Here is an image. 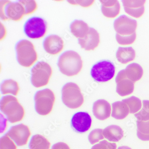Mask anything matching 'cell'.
Wrapping results in <instances>:
<instances>
[{
    "label": "cell",
    "mask_w": 149,
    "mask_h": 149,
    "mask_svg": "<svg viewBox=\"0 0 149 149\" xmlns=\"http://www.w3.org/2000/svg\"><path fill=\"white\" fill-rule=\"evenodd\" d=\"M1 90L2 94H11L17 96L19 91V87L16 81L12 79H7L1 83Z\"/></svg>",
    "instance_id": "obj_24"
},
{
    "label": "cell",
    "mask_w": 149,
    "mask_h": 149,
    "mask_svg": "<svg viewBox=\"0 0 149 149\" xmlns=\"http://www.w3.org/2000/svg\"><path fill=\"white\" fill-rule=\"evenodd\" d=\"M52 73V68L48 63L44 61L39 62L31 70L32 84L35 88H40L47 85Z\"/></svg>",
    "instance_id": "obj_6"
},
{
    "label": "cell",
    "mask_w": 149,
    "mask_h": 149,
    "mask_svg": "<svg viewBox=\"0 0 149 149\" xmlns=\"http://www.w3.org/2000/svg\"><path fill=\"white\" fill-rule=\"evenodd\" d=\"M117 144L115 143H110L107 141L103 140L93 146L91 149H117Z\"/></svg>",
    "instance_id": "obj_33"
},
{
    "label": "cell",
    "mask_w": 149,
    "mask_h": 149,
    "mask_svg": "<svg viewBox=\"0 0 149 149\" xmlns=\"http://www.w3.org/2000/svg\"><path fill=\"white\" fill-rule=\"evenodd\" d=\"M125 12L135 18H139L145 12L144 5L145 1H122Z\"/></svg>",
    "instance_id": "obj_16"
},
{
    "label": "cell",
    "mask_w": 149,
    "mask_h": 149,
    "mask_svg": "<svg viewBox=\"0 0 149 149\" xmlns=\"http://www.w3.org/2000/svg\"><path fill=\"white\" fill-rule=\"evenodd\" d=\"M137 22L125 15H122L115 20L114 28L117 33L121 36H130L136 33Z\"/></svg>",
    "instance_id": "obj_10"
},
{
    "label": "cell",
    "mask_w": 149,
    "mask_h": 149,
    "mask_svg": "<svg viewBox=\"0 0 149 149\" xmlns=\"http://www.w3.org/2000/svg\"><path fill=\"white\" fill-rule=\"evenodd\" d=\"M13 142L6 134L0 139V149H17L16 146Z\"/></svg>",
    "instance_id": "obj_32"
},
{
    "label": "cell",
    "mask_w": 149,
    "mask_h": 149,
    "mask_svg": "<svg viewBox=\"0 0 149 149\" xmlns=\"http://www.w3.org/2000/svg\"><path fill=\"white\" fill-rule=\"evenodd\" d=\"M117 83L116 91L122 97L128 96L133 93L134 89V83L127 78L124 69L119 72L116 78Z\"/></svg>",
    "instance_id": "obj_13"
},
{
    "label": "cell",
    "mask_w": 149,
    "mask_h": 149,
    "mask_svg": "<svg viewBox=\"0 0 149 149\" xmlns=\"http://www.w3.org/2000/svg\"><path fill=\"white\" fill-rule=\"evenodd\" d=\"M112 112L111 116L117 120L125 118L129 113L128 106L122 101H118L112 104Z\"/></svg>",
    "instance_id": "obj_19"
},
{
    "label": "cell",
    "mask_w": 149,
    "mask_h": 149,
    "mask_svg": "<svg viewBox=\"0 0 149 149\" xmlns=\"http://www.w3.org/2000/svg\"><path fill=\"white\" fill-rule=\"evenodd\" d=\"M25 14L24 7L19 1H1V18L3 21H18Z\"/></svg>",
    "instance_id": "obj_8"
},
{
    "label": "cell",
    "mask_w": 149,
    "mask_h": 149,
    "mask_svg": "<svg viewBox=\"0 0 149 149\" xmlns=\"http://www.w3.org/2000/svg\"><path fill=\"white\" fill-rule=\"evenodd\" d=\"M103 134L105 139L112 142H118L124 136L123 130L119 126L115 125L105 128Z\"/></svg>",
    "instance_id": "obj_18"
},
{
    "label": "cell",
    "mask_w": 149,
    "mask_h": 149,
    "mask_svg": "<svg viewBox=\"0 0 149 149\" xmlns=\"http://www.w3.org/2000/svg\"><path fill=\"white\" fill-rule=\"evenodd\" d=\"M18 1L24 7L25 15L32 14L37 9V5L34 1L23 0L19 1Z\"/></svg>",
    "instance_id": "obj_31"
},
{
    "label": "cell",
    "mask_w": 149,
    "mask_h": 149,
    "mask_svg": "<svg viewBox=\"0 0 149 149\" xmlns=\"http://www.w3.org/2000/svg\"><path fill=\"white\" fill-rule=\"evenodd\" d=\"M91 123V118L86 112L76 113L73 115L71 120V125L73 129L79 133H85L88 131Z\"/></svg>",
    "instance_id": "obj_12"
},
{
    "label": "cell",
    "mask_w": 149,
    "mask_h": 149,
    "mask_svg": "<svg viewBox=\"0 0 149 149\" xmlns=\"http://www.w3.org/2000/svg\"><path fill=\"white\" fill-rule=\"evenodd\" d=\"M122 101L128 106L130 113H138L141 108V101L138 98L132 97L128 98L123 100Z\"/></svg>",
    "instance_id": "obj_26"
},
{
    "label": "cell",
    "mask_w": 149,
    "mask_h": 149,
    "mask_svg": "<svg viewBox=\"0 0 149 149\" xmlns=\"http://www.w3.org/2000/svg\"><path fill=\"white\" fill-rule=\"evenodd\" d=\"M135 51L132 47H119L116 53V58L118 61L123 64L133 61L135 58Z\"/></svg>",
    "instance_id": "obj_20"
},
{
    "label": "cell",
    "mask_w": 149,
    "mask_h": 149,
    "mask_svg": "<svg viewBox=\"0 0 149 149\" xmlns=\"http://www.w3.org/2000/svg\"><path fill=\"white\" fill-rule=\"evenodd\" d=\"M116 40L119 44L122 45H128L133 44L136 39V33H135L130 36H121L116 34Z\"/></svg>",
    "instance_id": "obj_29"
},
{
    "label": "cell",
    "mask_w": 149,
    "mask_h": 149,
    "mask_svg": "<svg viewBox=\"0 0 149 149\" xmlns=\"http://www.w3.org/2000/svg\"><path fill=\"white\" fill-rule=\"evenodd\" d=\"M102 6H112L117 4L119 2L118 1H100Z\"/></svg>",
    "instance_id": "obj_36"
},
{
    "label": "cell",
    "mask_w": 149,
    "mask_h": 149,
    "mask_svg": "<svg viewBox=\"0 0 149 149\" xmlns=\"http://www.w3.org/2000/svg\"><path fill=\"white\" fill-rule=\"evenodd\" d=\"M31 134L29 127L23 124H20L11 127L6 134L17 146H23L27 144Z\"/></svg>",
    "instance_id": "obj_11"
},
{
    "label": "cell",
    "mask_w": 149,
    "mask_h": 149,
    "mask_svg": "<svg viewBox=\"0 0 149 149\" xmlns=\"http://www.w3.org/2000/svg\"><path fill=\"white\" fill-rule=\"evenodd\" d=\"M58 65L63 74L68 77H73L81 72L83 63L79 54L74 51H68L60 55Z\"/></svg>",
    "instance_id": "obj_1"
},
{
    "label": "cell",
    "mask_w": 149,
    "mask_h": 149,
    "mask_svg": "<svg viewBox=\"0 0 149 149\" xmlns=\"http://www.w3.org/2000/svg\"><path fill=\"white\" fill-rule=\"evenodd\" d=\"M111 110L110 103L105 100H98L93 104V115L99 120H104L108 118L111 115Z\"/></svg>",
    "instance_id": "obj_17"
},
{
    "label": "cell",
    "mask_w": 149,
    "mask_h": 149,
    "mask_svg": "<svg viewBox=\"0 0 149 149\" xmlns=\"http://www.w3.org/2000/svg\"><path fill=\"white\" fill-rule=\"evenodd\" d=\"M134 116L138 120L144 121L149 120V100H143L141 109L135 114Z\"/></svg>",
    "instance_id": "obj_28"
},
{
    "label": "cell",
    "mask_w": 149,
    "mask_h": 149,
    "mask_svg": "<svg viewBox=\"0 0 149 149\" xmlns=\"http://www.w3.org/2000/svg\"><path fill=\"white\" fill-rule=\"evenodd\" d=\"M43 47L45 51L49 54L55 55L60 52L64 48V42L57 35H50L44 39Z\"/></svg>",
    "instance_id": "obj_15"
},
{
    "label": "cell",
    "mask_w": 149,
    "mask_h": 149,
    "mask_svg": "<svg viewBox=\"0 0 149 149\" xmlns=\"http://www.w3.org/2000/svg\"><path fill=\"white\" fill-rule=\"evenodd\" d=\"M35 111L39 114L45 116L51 113L55 101L53 92L48 89L37 91L34 97Z\"/></svg>",
    "instance_id": "obj_5"
},
{
    "label": "cell",
    "mask_w": 149,
    "mask_h": 149,
    "mask_svg": "<svg viewBox=\"0 0 149 149\" xmlns=\"http://www.w3.org/2000/svg\"><path fill=\"white\" fill-rule=\"evenodd\" d=\"M117 149H132L130 147L127 146H122L118 147Z\"/></svg>",
    "instance_id": "obj_37"
},
{
    "label": "cell",
    "mask_w": 149,
    "mask_h": 149,
    "mask_svg": "<svg viewBox=\"0 0 149 149\" xmlns=\"http://www.w3.org/2000/svg\"><path fill=\"white\" fill-rule=\"evenodd\" d=\"M0 107L1 112L11 123L21 121L24 118V109L15 97L11 95L3 96L1 100Z\"/></svg>",
    "instance_id": "obj_2"
},
{
    "label": "cell",
    "mask_w": 149,
    "mask_h": 149,
    "mask_svg": "<svg viewBox=\"0 0 149 149\" xmlns=\"http://www.w3.org/2000/svg\"><path fill=\"white\" fill-rule=\"evenodd\" d=\"M137 136L143 141H149V120H137Z\"/></svg>",
    "instance_id": "obj_25"
},
{
    "label": "cell",
    "mask_w": 149,
    "mask_h": 149,
    "mask_svg": "<svg viewBox=\"0 0 149 149\" xmlns=\"http://www.w3.org/2000/svg\"><path fill=\"white\" fill-rule=\"evenodd\" d=\"M47 23L44 19L34 17L28 19L24 26V31L28 37L39 39L43 37L47 31Z\"/></svg>",
    "instance_id": "obj_9"
},
{
    "label": "cell",
    "mask_w": 149,
    "mask_h": 149,
    "mask_svg": "<svg viewBox=\"0 0 149 149\" xmlns=\"http://www.w3.org/2000/svg\"><path fill=\"white\" fill-rule=\"evenodd\" d=\"M50 146L49 141L40 134L33 136L29 144L30 149H50Z\"/></svg>",
    "instance_id": "obj_23"
},
{
    "label": "cell",
    "mask_w": 149,
    "mask_h": 149,
    "mask_svg": "<svg viewBox=\"0 0 149 149\" xmlns=\"http://www.w3.org/2000/svg\"><path fill=\"white\" fill-rule=\"evenodd\" d=\"M62 100L68 108L76 109L84 102V97L77 84L70 82L64 85L62 89Z\"/></svg>",
    "instance_id": "obj_4"
},
{
    "label": "cell",
    "mask_w": 149,
    "mask_h": 149,
    "mask_svg": "<svg viewBox=\"0 0 149 149\" xmlns=\"http://www.w3.org/2000/svg\"><path fill=\"white\" fill-rule=\"evenodd\" d=\"M51 149H70V148L67 144L60 142L53 145Z\"/></svg>",
    "instance_id": "obj_35"
},
{
    "label": "cell",
    "mask_w": 149,
    "mask_h": 149,
    "mask_svg": "<svg viewBox=\"0 0 149 149\" xmlns=\"http://www.w3.org/2000/svg\"><path fill=\"white\" fill-rule=\"evenodd\" d=\"M126 77L135 83L143 77V70L142 67L137 63H132L124 69Z\"/></svg>",
    "instance_id": "obj_21"
},
{
    "label": "cell",
    "mask_w": 149,
    "mask_h": 149,
    "mask_svg": "<svg viewBox=\"0 0 149 149\" xmlns=\"http://www.w3.org/2000/svg\"><path fill=\"white\" fill-rule=\"evenodd\" d=\"M70 4L72 5H79L84 7H87L92 5L94 1H68Z\"/></svg>",
    "instance_id": "obj_34"
},
{
    "label": "cell",
    "mask_w": 149,
    "mask_h": 149,
    "mask_svg": "<svg viewBox=\"0 0 149 149\" xmlns=\"http://www.w3.org/2000/svg\"><path fill=\"white\" fill-rule=\"evenodd\" d=\"M71 32L77 38H83L89 32V28L87 23L82 20H76L70 26Z\"/></svg>",
    "instance_id": "obj_22"
},
{
    "label": "cell",
    "mask_w": 149,
    "mask_h": 149,
    "mask_svg": "<svg viewBox=\"0 0 149 149\" xmlns=\"http://www.w3.org/2000/svg\"><path fill=\"white\" fill-rule=\"evenodd\" d=\"M120 4L119 2L114 6H101L103 14L108 18H114L117 16L120 12Z\"/></svg>",
    "instance_id": "obj_27"
},
{
    "label": "cell",
    "mask_w": 149,
    "mask_h": 149,
    "mask_svg": "<svg viewBox=\"0 0 149 149\" xmlns=\"http://www.w3.org/2000/svg\"><path fill=\"white\" fill-rule=\"evenodd\" d=\"M115 66L109 60H102L93 65L91 74L94 80L98 82H106L114 77Z\"/></svg>",
    "instance_id": "obj_7"
},
{
    "label": "cell",
    "mask_w": 149,
    "mask_h": 149,
    "mask_svg": "<svg viewBox=\"0 0 149 149\" xmlns=\"http://www.w3.org/2000/svg\"><path fill=\"white\" fill-rule=\"evenodd\" d=\"M17 59L18 63L24 67L32 66L37 59V54L33 43L28 40L19 41L15 47Z\"/></svg>",
    "instance_id": "obj_3"
},
{
    "label": "cell",
    "mask_w": 149,
    "mask_h": 149,
    "mask_svg": "<svg viewBox=\"0 0 149 149\" xmlns=\"http://www.w3.org/2000/svg\"><path fill=\"white\" fill-rule=\"evenodd\" d=\"M78 42L81 48L86 51L95 50L100 42L99 33L94 28H90L87 35L83 38H79Z\"/></svg>",
    "instance_id": "obj_14"
},
{
    "label": "cell",
    "mask_w": 149,
    "mask_h": 149,
    "mask_svg": "<svg viewBox=\"0 0 149 149\" xmlns=\"http://www.w3.org/2000/svg\"><path fill=\"white\" fill-rule=\"evenodd\" d=\"M103 130L101 129H96L90 132L88 135V140L91 144L93 145L99 141L103 139L104 136L103 134Z\"/></svg>",
    "instance_id": "obj_30"
}]
</instances>
